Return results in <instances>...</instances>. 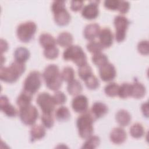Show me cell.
<instances>
[{"label":"cell","instance_id":"cell-23","mask_svg":"<svg viewBox=\"0 0 149 149\" xmlns=\"http://www.w3.org/2000/svg\"><path fill=\"white\" fill-rule=\"evenodd\" d=\"M39 42L40 45L44 48L56 46V40L54 37L48 33H42L40 36Z\"/></svg>","mask_w":149,"mask_h":149},{"label":"cell","instance_id":"cell-33","mask_svg":"<svg viewBox=\"0 0 149 149\" xmlns=\"http://www.w3.org/2000/svg\"><path fill=\"white\" fill-rule=\"evenodd\" d=\"M61 76L63 81L68 83L74 79V72L73 69L70 66H66L63 69L61 73Z\"/></svg>","mask_w":149,"mask_h":149},{"label":"cell","instance_id":"cell-21","mask_svg":"<svg viewBox=\"0 0 149 149\" xmlns=\"http://www.w3.org/2000/svg\"><path fill=\"white\" fill-rule=\"evenodd\" d=\"M30 140L34 142L36 140L42 139L46 134L44 126L41 125H34L30 129Z\"/></svg>","mask_w":149,"mask_h":149},{"label":"cell","instance_id":"cell-38","mask_svg":"<svg viewBox=\"0 0 149 149\" xmlns=\"http://www.w3.org/2000/svg\"><path fill=\"white\" fill-rule=\"evenodd\" d=\"M59 55V49L56 46L51 47L44 49V55L49 59H54L56 58Z\"/></svg>","mask_w":149,"mask_h":149},{"label":"cell","instance_id":"cell-10","mask_svg":"<svg viewBox=\"0 0 149 149\" xmlns=\"http://www.w3.org/2000/svg\"><path fill=\"white\" fill-rule=\"evenodd\" d=\"M37 104L41 108L42 113H52L55 107V103L52 96L48 93H40L36 99Z\"/></svg>","mask_w":149,"mask_h":149},{"label":"cell","instance_id":"cell-11","mask_svg":"<svg viewBox=\"0 0 149 149\" xmlns=\"http://www.w3.org/2000/svg\"><path fill=\"white\" fill-rule=\"evenodd\" d=\"M100 78L104 81L113 80L116 75V71L114 65L111 63H107L99 68Z\"/></svg>","mask_w":149,"mask_h":149},{"label":"cell","instance_id":"cell-40","mask_svg":"<svg viewBox=\"0 0 149 149\" xmlns=\"http://www.w3.org/2000/svg\"><path fill=\"white\" fill-rule=\"evenodd\" d=\"M52 97L56 105L63 104L66 101V96L62 91H56L52 95Z\"/></svg>","mask_w":149,"mask_h":149},{"label":"cell","instance_id":"cell-39","mask_svg":"<svg viewBox=\"0 0 149 149\" xmlns=\"http://www.w3.org/2000/svg\"><path fill=\"white\" fill-rule=\"evenodd\" d=\"M137 50L143 55H148L149 54V43L147 40H142L137 45Z\"/></svg>","mask_w":149,"mask_h":149},{"label":"cell","instance_id":"cell-8","mask_svg":"<svg viewBox=\"0 0 149 149\" xmlns=\"http://www.w3.org/2000/svg\"><path fill=\"white\" fill-rule=\"evenodd\" d=\"M113 24L115 27V39L118 42H122L126 38L130 22L125 16L118 15L114 19Z\"/></svg>","mask_w":149,"mask_h":149},{"label":"cell","instance_id":"cell-19","mask_svg":"<svg viewBox=\"0 0 149 149\" xmlns=\"http://www.w3.org/2000/svg\"><path fill=\"white\" fill-rule=\"evenodd\" d=\"M115 119L120 126L125 127L129 125L132 118L130 114L125 109H120L116 113Z\"/></svg>","mask_w":149,"mask_h":149},{"label":"cell","instance_id":"cell-12","mask_svg":"<svg viewBox=\"0 0 149 149\" xmlns=\"http://www.w3.org/2000/svg\"><path fill=\"white\" fill-rule=\"evenodd\" d=\"M88 106V99L84 95H76L72 101V107L77 113H84L87 112Z\"/></svg>","mask_w":149,"mask_h":149},{"label":"cell","instance_id":"cell-29","mask_svg":"<svg viewBox=\"0 0 149 149\" xmlns=\"http://www.w3.org/2000/svg\"><path fill=\"white\" fill-rule=\"evenodd\" d=\"M100 143V139L97 136H91L87 139V140L84 142L81 147V148H90L94 149L97 148Z\"/></svg>","mask_w":149,"mask_h":149},{"label":"cell","instance_id":"cell-22","mask_svg":"<svg viewBox=\"0 0 149 149\" xmlns=\"http://www.w3.org/2000/svg\"><path fill=\"white\" fill-rule=\"evenodd\" d=\"M30 55V54L29 49L23 47L17 48L14 52L15 61L24 63L29 59Z\"/></svg>","mask_w":149,"mask_h":149},{"label":"cell","instance_id":"cell-36","mask_svg":"<svg viewBox=\"0 0 149 149\" xmlns=\"http://www.w3.org/2000/svg\"><path fill=\"white\" fill-rule=\"evenodd\" d=\"M86 87L90 90H95L100 85L98 79L93 74L90 75L84 80Z\"/></svg>","mask_w":149,"mask_h":149},{"label":"cell","instance_id":"cell-44","mask_svg":"<svg viewBox=\"0 0 149 149\" xmlns=\"http://www.w3.org/2000/svg\"><path fill=\"white\" fill-rule=\"evenodd\" d=\"M141 109L143 115L145 117L148 118V104L147 102H144L143 104H141Z\"/></svg>","mask_w":149,"mask_h":149},{"label":"cell","instance_id":"cell-5","mask_svg":"<svg viewBox=\"0 0 149 149\" xmlns=\"http://www.w3.org/2000/svg\"><path fill=\"white\" fill-rule=\"evenodd\" d=\"M65 61H71L77 66H81L87 63V56L83 49L78 45H71L67 47L63 53Z\"/></svg>","mask_w":149,"mask_h":149},{"label":"cell","instance_id":"cell-2","mask_svg":"<svg viewBox=\"0 0 149 149\" xmlns=\"http://www.w3.org/2000/svg\"><path fill=\"white\" fill-rule=\"evenodd\" d=\"M42 77L47 87L52 91L58 90L62 86L63 80L61 73L56 65L51 64L47 66L44 70Z\"/></svg>","mask_w":149,"mask_h":149},{"label":"cell","instance_id":"cell-41","mask_svg":"<svg viewBox=\"0 0 149 149\" xmlns=\"http://www.w3.org/2000/svg\"><path fill=\"white\" fill-rule=\"evenodd\" d=\"M119 1L118 0H106L104 1L105 8L111 10H116L119 6Z\"/></svg>","mask_w":149,"mask_h":149},{"label":"cell","instance_id":"cell-20","mask_svg":"<svg viewBox=\"0 0 149 149\" xmlns=\"http://www.w3.org/2000/svg\"><path fill=\"white\" fill-rule=\"evenodd\" d=\"M146 93L145 86L141 83L134 82L131 84V96L134 98H143Z\"/></svg>","mask_w":149,"mask_h":149},{"label":"cell","instance_id":"cell-28","mask_svg":"<svg viewBox=\"0 0 149 149\" xmlns=\"http://www.w3.org/2000/svg\"><path fill=\"white\" fill-rule=\"evenodd\" d=\"M130 135L135 139H140L142 137L144 133V129L143 125L139 123H136L133 124L130 128Z\"/></svg>","mask_w":149,"mask_h":149},{"label":"cell","instance_id":"cell-45","mask_svg":"<svg viewBox=\"0 0 149 149\" xmlns=\"http://www.w3.org/2000/svg\"><path fill=\"white\" fill-rule=\"evenodd\" d=\"M8 49V44L6 40L3 39H1V55L6 52Z\"/></svg>","mask_w":149,"mask_h":149},{"label":"cell","instance_id":"cell-4","mask_svg":"<svg viewBox=\"0 0 149 149\" xmlns=\"http://www.w3.org/2000/svg\"><path fill=\"white\" fill-rule=\"evenodd\" d=\"M51 10L54 13V21L56 24L61 26L67 25L71 16L65 7L64 1H55L51 5Z\"/></svg>","mask_w":149,"mask_h":149},{"label":"cell","instance_id":"cell-26","mask_svg":"<svg viewBox=\"0 0 149 149\" xmlns=\"http://www.w3.org/2000/svg\"><path fill=\"white\" fill-rule=\"evenodd\" d=\"M31 95V94L25 91H23L20 94L16 100V104L19 107V108L30 105L32 100Z\"/></svg>","mask_w":149,"mask_h":149},{"label":"cell","instance_id":"cell-1","mask_svg":"<svg viewBox=\"0 0 149 149\" xmlns=\"http://www.w3.org/2000/svg\"><path fill=\"white\" fill-rule=\"evenodd\" d=\"M26 66L24 63L15 61L9 67L1 66L0 79L6 83H15L24 72Z\"/></svg>","mask_w":149,"mask_h":149},{"label":"cell","instance_id":"cell-18","mask_svg":"<svg viewBox=\"0 0 149 149\" xmlns=\"http://www.w3.org/2000/svg\"><path fill=\"white\" fill-rule=\"evenodd\" d=\"M108 111V108L106 104L101 102H94L91 108V113L95 119H99L104 116Z\"/></svg>","mask_w":149,"mask_h":149},{"label":"cell","instance_id":"cell-17","mask_svg":"<svg viewBox=\"0 0 149 149\" xmlns=\"http://www.w3.org/2000/svg\"><path fill=\"white\" fill-rule=\"evenodd\" d=\"M100 32V26L97 23H91L87 24L83 31V35L86 39L93 41L99 35Z\"/></svg>","mask_w":149,"mask_h":149},{"label":"cell","instance_id":"cell-13","mask_svg":"<svg viewBox=\"0 0 149 149\" xmlns=\"http://www.w3.org/2000/svg\"><path fill=\"white\" fill-rule=\"evenodd\" d=\"M98 2V1H91L84 6L81 11V16L87 20L95 19L99 13Z\"/></svg>","mask_w":149,"mask_h":149},{"label":"cell","instance_id":"cell-7","mask_svg":"<svg viewBox=\"0 0 149 149\" xmlns=\"http://www.w3.org/2000/svg\"><path fill=\"white\" fill-rule=\"evenodd\" d=\"M41 83V73L38 71H32L25 79L23 84L24 91L33 95L40 89Z\"/></svg>","mask_w":149,"mask_h":149},{"label":"cell","instance_id":"cell-35","mask_svg":"<svg viewBox=\"0 0 149 149\" xmlns=\"http://www.w3.org/2000/svg\"><path fill=\"white\" fill-rule=\"evenodd\" d=\"M86 48L90 53L94 54L101 52L102 50L104 49L102 45L100 42L95 41H91L89 42L87 44Z\"/></svg>","mask_w":149,"mask_h":149},{"label":"cell","instance_id":"cell-14","mask_svg":"<svg viewBox=\"0 0 149 149\" xmlns=\"http://www.w3.org/2000/svg\"><path fill=\"white\" fill-rule=\"evenodd\" d=\"M1 110L8 117L13 118L17 115V111L12 104L9 103L8 98L5 95H1L0 98Z\"/></svg>","mask_w":149,"mask_h":149},{"label":"cell","instance_id":"cell-25","mask_svg":"<svg viewBox=\"0 0 149 149\" xmlns=\"http://www.w3.org/2000/svg\"><path fill=\"white\" fill-rule=\"evenodd\" d=\"M82 88V86L80 82L75 79L69 82L67 86L68 92L70 95L73 96L79 95L81 92Z\"/></svg>","mask_w":149,"mask_h":149},{"label":"cell","instance_id":"cell-6","mask_svg":"<svg viewBox=\"0 0 149 149\" xmlns=\"http://www.w3.org/2000/svg\"><path fill=\"white\" fill-rule=\"evenodd\" d=\"M37 30V25L31 21L22 23L16 30L18 38L23 42H29L34 37Z\"/></svg>","mask_w":149,"mask_h":149},{"label":"cell","instance_id":"cell-3","mask_svg":"<svg viewBox=\"0 0 149 149\" xmlns=\"http://www.w3.org/2000/svg\"><path fill=\"white\" fill-rule=\"evenodd\" d=\"M95 119L91 112H86L79 116L76 121V125L80 137L87 139L92 136L94 127L93 123Z\"/></svg>","mask_w":149,"mask_h":149},{"label":"cell","instance_id":"cell-43","mask_svg":"<svg viewBox=\"0 0 149 149\" xmlns=\"http://www.w3.org/2000/svg\"><path fill=\"white\" fill-rule=\"evenodd\" d=\"M83 5V1H72L70 2V9L73 12H77L82 8Z\"/></svg>","mask_w":149,"mask_h":149},{"label":"cell","instance_id":"cell-24","mask_svg":"<svg viewBox=\"0 0 149 149\" xmlns=\"http://www.w3.org/2000/svg\"><path fill=\"white\" fill-rule=\"evenodd\" d=\"M72 35L66 31L60 33L56 39V43L62 47H68L73 42Z\"/></svg>","mask_w":149,"mask_h":149},{"label":"cell","instance_id":"cell-27","mask_svg":"<svg viewBox=\"0 0 149 149\" xmlns=\"http://www.w3.org/2000/svg\"><path fill=\"white\" fill-rule=\"evenodd\" d=\"M70 111L69 109L65 106L59 107L55 112V118L60 122L67 121L70 119Z\"/></svg>","mask_w":149,"mask_h":149},{"label":"cell","instance_id":"cell-9","mask_svg":"<svg viewBox=\"0 0 149 149\" xmlns=\"http://www.w3.org/2000/svg\"><path fill=\"white\" fill-rule=\"evenodd\" d=\"M19 113L21 121L26 125H33L38 117L37 109L31 104L19 108Z\"/></svg>","mask_w":149,"mask_h":149},{"label":"cell","instance_id":"cell-16","mask_svg":"<svg viewBox=\"0 0 149 149\" xmlns=\"http://www.w3.org/2000/svg\"><path fill=\"white\" fill-rule=\"evenodd\" d=\"M100 43L103 48H109L113 43V36L112 32L109 28H104L99 33Z\"/></svg>","mask_w":149,"mask_h":149},{"label":"cell","instance_id":"cell-30","mask_svg":"<svg viewBox=\"0 0 149 149\" xmlns=\"http://www.w3.org/2000/svg\"><path fill=\"white\" fill-rule=\"evenodd\" d=\"M118 95L122 99L131 96V84L127 83H122L119 87Z\"/></svg>","mask_w":149,"mask_h":149},{"label":"cell","instance_id":"cell-32","mask_svg":"<svg viewBox=\"0 0 149 149\" xmlns=\"http://www.w3.org/2000/svg\"><path fill=\"white\" fill-rule=\"evenodd\" d=\"M78 74L82 80H84L88 76L93 74L91 66L87 63L81 66H79L78 69Z\"/></svg>","mask_w":149,"mask_h":149},{"label":"cell","instance_id":"cell-15","mask_svg":"<svg viewBox=\"0 0 149 149\" xmlns=\"http://www.w3.org/2000/svg\"><path fill=\"white\" fill-rule=\"evenodd\" d=\"M111 141L116 144H120L123 143L127 139V134L122 127L113 128L110 133Z\"/></svg>","mask_w":149,"mask_h":149},{"label":"cell","instance_id":"cell-37","mask_svg":"<svg viewBox=\"0 0 149 149\" xmlns=\"http://www.w3.org/2000/svg\"><path fill=\"white\" fill-rule=\"evenodd\" d=\"M41 119L42 125L45 127L47 129H50L53 126L54 123V120L52 113H42Z\"/></svg>","mask_w":149,"mask_h":149},{"label":"cell","instance_id":"cell-34","mask_svg":"<svg viewBox=\"0 0 149 149\" xmlns=\"http://www.w3.org/2000/svg\"><path fill=\"white\" fill-rule=\"evenodd\" d=\"M119 86L116 83H110L108 84L104 88L105 94L109 97H113L118 95Z\"/></svg>","mask_w":149,"mask_h":149},{"label":"cell","instance_id":"cell-31","mask_svg":"<svg viewBox=\"0 0 149 149\" xmlns=\"http://www.w3.org/2000/svg\"><path fill=\"white\" fill-rule=\"evenodd\" d=\"M92 61L94 65L100 68L101 66L108 63V59L106 55L103 53L100 52L94 54L92 57Z\"/></svg>","mask_w":149,"mask_h":149},{"label":"cell","instance_id":"cell-42","mask_svg":"<svg viewBox=\"0 0 149 149\" xmlns=\"http://www.w3.org/2000/svg\"><path fill=\"white\" fill-rule=\"evenodd\" d=\"M129 8L130 4L129 2L125 1H119V3L117 10H118L122 14H125L129 11Z\"/></svg>","mask_w":149,"mask_h":149}]
</instances>
